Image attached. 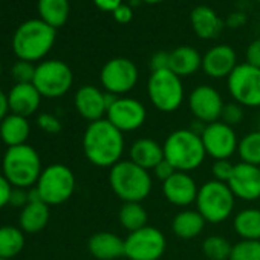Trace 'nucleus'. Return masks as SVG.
<instances>
[{
    "label": "nucleus",
    "instance_id": "1",
    "mask_svg": "<svg viewBox=\"0 0 260 260\" xmlns=\"http://www.w3.org/2000/svg\"><path fill=\"white\" fill-rule=\"evenodd\" d=\"M83 150L87 161L96 167H113L121 161L124 152L122 132L106 118L87 125L83 135Z\"/></svg>",
    "mask_w": 260,
    "mask_h": 260
},
{
    "label": "nucleus",
    "instance_id": "2",
    "mask_svg": "<svg viewBox=\"0 0 260 260\" xmlns=\"http://www.w3.org/2000/svg\"><path fill=\"white\" fill-rule=\"evenodd\" d=\"M164 159L169 161L176 172H193L202 166L207 152L201 135L190 128H179L172 132L164 143Z\"/></svg>",
    "mask_w": 260,
    "mask_h": 260
},
{
    "label": "nucleus",
    "instance_id": "3",
    "mask_svg": "<svg viewBox=\"0 0 260 260\" xmlns=\"http://www.w3.org/2000/svg\"><path fill=\"white\" fill-rule=\"evenodd\" d=\"M109 184L112 191L124 202H143L153 187L149 170L130 159L119 161L110 169Z\"/></svg>",
    "mask_w": 260,
    "mask_h": 260
},
{
    "label": "nucleus",
    "instance_id": "4",
    "mask_svg": "<svg viewBox=\"0 0 260 260\" xmlns=\"http://www.w3.org/2000/svg\"><path fill=\"white\" fill-rule=\"evenodd\" d=\"M55 37V28L49 26L43 20H26L17 28L13 37L14 54L23 61H39L52 49Z\"/></svg>",
    "mask_w": 260,
    "mask_h": 260
},
{
    "label": "nucleus",
    "instance_id": "5",
    "mask_svg": "<svg viewBox=\"0 0 260 260\" xmlns=\"http://www.w3.org/2000/svg\"><path fill=\"white\" fill-rule=\"evenodd\" d=\"M42 159L28 144L8 147L2 159V173L14 188H28L37 184L42 175Z\"/></svg>",
    "mask_w": 260,
    "mask_h": 260
},
{
    "label": "nucleus",
    "instance_id": "6",
    "mask_svg": "<svg viewBox=\"0 0 260 260\" xmlns=\"http://www.w3.org/2000/svg\"><path fill=\"white\" fill-rule=\"evenodd\" d=\"M234 194L228 184L219 181H208L201 185L196 198L198 211L210 223H220L226 220L234 210Z\"/></svg>",
    "mask_w": 260,
    "mask_h": 260
},
{
    "label": "nucleus",
    "instance_id": "7",
    "mask_svg": "<svg viewBox=\"0 0 260 260\" xmlns=\"http://www.w3.org/2000/svg\"><path fill=\"white\" fill-rule=\"evenodd\" d=\"M36 188L48 205H60L71 199L75 191V176L63 164H52L43 169Z\"/></svg>",
    "mask_w": 260,
    "mask_h": 260
},
{
    "label": "nucleus",
    "instance_id": "8",
    "mask_svg": "<svg viewBox=\"0 0 260 260\" xmlns=\"http://www.w3.org/2000/svg\"><path fill=\"white\" fill-rule=\"evenodd\" d=\"M147 93L152 104L166 113L175 112L184 101V86L181 77L170 69L152 72L147 83Z\"/></svg>",
    "mask_w": 260,
    "mask_h": 260
},
{
    "label": "nucleus",
    "instance_id": "9",
    "mask_svg": "<svg viewBox=\"0 0 260 260\" xmlns=\"http://www.w3.org/2000/svg\"><path fill=\"white\" fill-rule=\"evenodd\" d=\"M74 83L71 68L60 60H48L36 66V75L32 84L37 87L42 96L58 98L69 92Z\"/></svg>",
    "mask_w": 260,
    "mask_h": 260
},
{
    "label": "nucleus",
    "instance_id": "10",
    "mask_svg": "<svg viewBox=\"0 0 260 260\" xmlns=\"http://www.w3.org/2000/svg\"><path fill=\"white\" fill-rule=\"evenodd\" d=\"M167 248L166 236L155 226L128 233L124 240V255L128 260H159Z\"/></svg>",
    "mask_w": 260,
    "mask_h": 260
},
{
    "label": "nucleus",
    "instance_id": "11",
    "mask_svg": "<svg viewBox=\"0 0 260 260\" xmlns=\"http://www.w3.org/2000/svg\"><path fill=\"white\" fill-rule=\"evenodd\" d=\"M228 90L236 103L260 107V69L248 63L237 64L228 77Z\"/></svg>",
    "mask_w": 260,
    "mask_h": 260
},
{
    "label": "nucleus",
    "instance_id": "12",
    "mask_svg": "<svg viewBox=\"0 0 260 260\" xmlns=\"http://www.w3.org/2000/svg\"><path fill=\"white\" fill-rule=\"evenodd\" d=\"M100 80L106 92L113 95H122L132 90L138 83V68L128 58L109 60L100 74Z\"/></svg>",
    "mask_w": 260,
    "mask_h": 260
},
{
    "label": "nucleus",
    "instance_id": "13",
    "mask_svg": "<svg viewBox=\"0 0 260 260\" xmlns=\"http://www.w3.org/2000/svg\"><path fill=\"white\" fill-rule=\"evenodd\" d=\"M201 138L207 155L214 158L216 161L230 159L239 147L234 127H230L222 121L207 124Z\"/></svg>",
    "mask_w": 260,
    "mask_h": 260
},
{
    "label": "nucleus",
    "instance_id": "14",
    "mask_svg": "<svg viewBox=\"0 0 260 260\" xmlns=\"http://www.w3.org/2000/svg\"><path fill=\"white\" fill-rule=\"evenodd\" d=\"M147 118V110L143 103L135 98H116V101L107 109L106 119L110 121L119 132H134L143 127Z\"/></svg>",
    "mask_w": 260,
    "mask_h": 260
},
{
    "label": "nucleus",
    "instance_id": "15",
    "mask_svg": "<svg viewBox=\"0 0 260 260\" xmlns=\"http://www.w3.org/2000/svg\"><path fill=\"white\" fill-rule=\"evenodd\" d=\"M223 101L220 93L207 84L198 86L193 89V92L188 96V107L194 116V119L204 122V124H211L220 119L222 110H223Z\"/></svg>",
    "mask_w": 260,
    "mask_h": 260
},
{
    "label": "nucleus",
    "instance_id": "16",
    "mask_svg": "<svg viewBox=\"0 0 260 260\" xmlns=\"http://www.w3.org/2000/svg\"><path fill=\"white\" fill-rule=\"evenodd\" d=\"M228 187L234 198L242 201L252 202L260 199V167L245 162L236 164Z\"/></svg>",
    "mask_w": 260,
    "mask_h": 260
},
{
    "label": "nucleus",
    "instance_id": "17",
    "mask_svg": "<svg viewBox=\"0 0 260 260\" xmlns=\"http://www.w3.org/2000/svg\"><path fill=\"white\" fill-rule=\"evenodd\" d=\"M198 191L199 188L196 181L184 172H176L162 184V193L166 199L176 207H188L196 202Z\"/></svg>",
    "mask_w": 260,
    "mask_h": 260
},
{
    "label": "nucleus",
    "instance_id": "18",
    "mask_svg": "<svg viewBox=\"0 0 260 260\" xmlns=\"http://www.w3.org/2000/svg\"><path fill=\"white\" fill-rule=\"evenodd\" d=\"M237 66V57L231 46L217 45L202 57V69L211 78L230 77Z\"/></svg>",
    "mask_w": 260,
    "mask_h": 260
},
{
    "label": "nucleus",
    "instance_id": "19",
    "mask_svg": "<svg viewBox=\"0 0 260 260\" xmlns=\"http://www.w3.org/2000/svg\"><path fill=\"white\" fill-rule=\"evenodd\" d=\"M42 95L32 83H16L8 93V107L11 113L28 118L40 107Z\"/></svg>",
    "mask_w": 260,
    "mask_h": 260
},
{
    "label": "nucleus",
    "instance_id": "20",
    "mask_svg": "<svg viewBox=\"0 0 260 260\" xmlns=\"http://www.w3.org/2000/svg\"><path fill=\"white\" fill-rule=\"evenodd\" d=\"M75 107L77 112L89 122L103 119V116L107 113L104 92L95 86L80 87L75 93Z\"/></svg>",
    "mask_w": 260,
    "mask_h": 260
},
{
    "label": "nucleus",
    "instance_id": "21",
    "mask_svg": "<svg viewBox=\"0 0 260 260\" xmlns=\"http://www.w3.org/2000/svg\"><path fill=\"white\" fill-rule=\"evenodd\" d=\"M87 249L96 260H116L124 255V240L113 233L100 231L90 236Z\"/></svg>",
    "mask_w": 260,
    "mask_h": 260
},
{
    "label": "nucleus",
    "instance_id": "22",
    "mask_svg": "<svg viewBox=\"0 0 260 260\" xmlns=\"http://www.w3.org/2000/svg\"><path fill=\"white\" fill-rule=\"evenodd\" d=\"M162 159L164 147L152 138H140L130 147V161L146 170H153Z\"/></svg>",
    "mask_w": 260,
    "mask_h": 260
},
{
    "label": "nucleus",
    "instance_id": "23",
    "mask_svg": "<svg viewBox=\"0 0 260 260\" xmlns=\"http://www.w3.org/2000/svg\"><path fill=\"white\" fill-rule=\"evenodd\" d=\"M31 127L29 121L25 116L8 113L2 122H0V138L8 147H17L26 144V140L29 137Z\"/></svg>",
    "mask_w": 260,
    "mask_h": 260
},
{
    "label": "nucleus",
    "instance_id": "24",
    "mask_svg": "<svg viewBox=\"0 0 260 260\" xmlns=\"http://www.w3.org/2000/svg\"><path fill=\"white\" fill-rule=\"evenodd\" d=\"M191 26L198 37L207 40L214 39L220 34L223 22L210 7L201 5L191 11Z\"/></svg>",
    "mask_w": 260,
    "mask_h": 260
},
{
    "label": "nucleus",
    "instance_id": "25",
    "mask_svg": "<svg viewBox=\"0 0 260 260\" xmlns=\"http://www.w3.org/2000/svg\"><path fill=\"white\" fill-rule=\"evenodd\" d=\"M202 68L201 54L191 46H179L170 52V71L178 77L193 75Z\"/></svg>",
    "mask_w": 260,
    "mask_h": 260
},
{
    "label": "nucleus",
    "instance_id": "26",
    "mask_svg": "<svg viewBox=\"0 0 260 260\" xmlns=\"http://www.w3.org/2000/svg\"><path fill=\"white\" fill-rule=\"evenodd\" d=\"M49 222V205L39 201V202H28L20 213L19 223L20 230L29 234H36L42 231Z\"/></svg>",
    "mask_w": 260,
    "mask_h": 260
},
{
    "label": "nucleus",
    "instance_id": "27",
    "mask_svg": "<svg viewBox=\"0 0 260 260\" xmlns=\"http://www.w3.org/2000/svg\"><path fill=\"white\" fill-rule=\"evenodd\" d=\"M204 226H205V219L201 216L199 211H193V210H184L178 213L172 222V230L175 236L184 240L198 237L204 231Z\"/></svg>",
    "mask_w": 260,
    "mask_h": 260
},
{
    "label": "nucleus",
    "instance_id": "28",
    "mask_svg": "<svg viewBox=\"0 0 260 260\" xmlns=\"http://www.w3.org/2000/svg\"><path fill=\"white\" fill-rule=\"evenodd\" d=\"M40 20L52 28H60L69 17V0H39Z\"/></svg>",
    "mask_w": 260,
    "mask_h": 260
},
{
    "label": "nucleus",
    "instance_id": "29",
    "mask_svg": "<svg viewBox=\"0 0 260 260\" xmlns=\"http://www.w3.org/2000/svg\"><path fill=\"white\" fill-rule=\"evenodd\" d=\"M234 230L242 240H260V210L246 208L236 214Z\"/></svg>",
    "mask_w": 260,
    "mask_h": 260
},
{
    "label": "nucleus",
    "instance_id": "30",
    "mask_svg": "<svg viewBox=\"0 0 260 260\" xmlns=\"http://www.w3.org/2000/svg\"><path fill=\"white\" fill-rule=\"evenodd\" d=\"M147 211L141 205V202H124L118 213V220L121 226L128 233H134L147 226Z\"/></svg>",
    "mask_w": 260,
    "mask_h": 260
},
{
    "label": "nucleus",
    "instance_id": "31",
    "mask_svg": "<svg viewBox=\"0 0 260 260\" xmlns=\"http://www.w3.org/2000/svg\"><path fill=\"white\" fill-rule=\"evenodd\" d=\"M25 246L23 231L17 226H0V258L11 260L22 252Z\"/></svg>",
    "mask_w": 260,
    "mask_h": 260
},
{
    "label": "nucleus",
    "instance_id": "32",
    "mask_svg": "<svg viewBox=\"0 0 260 260\" xmlns=\"http://www.w3.org/2000/svg\"><path fill=\"white\" fill-rule=\"evenodd\" d=\"M237 153L242 162L260 167V130L246 134L239 141Z\"/></svg>",
    "mask_w": 260,
    "mask_h": 260
},
{
    "label": "nucleus",
    "instance_id": "33",
    "mask_svg": "<svg viewBox=\"0 0 260 260\" xmlns=\"http://www.w3.org/2000/svg\"><path fill=\"white\" fill-rule=\"evenodd\" d=\"M233 245L222 236H208L202 243L207 260H230Z\"/></svg>",
    "mask_w": 260,
    "mask_h": 260
},
{
    "label": "nucleus",
    "instance_id": "34",
    "mask_svg": "<svg viewBox=\"0 0 260 260\" xmlns=\"http://www.w3.org/2000/svg\"><path fill=\"white\" fill-rule=\"evenodd\" d=\"M230 260H260V240H240L234 243Z\"/></svg>",
    "mask_w": 260,
    "mask_h": 260
},
{
    "label": "nucleus",
    "instance_id": "35",
    "mask_svg": "<svg viewBox=\"0 0 260 260\" xmlns=\"http://www.w3.org/2000/svg\"><path fill=\"white\" fill-rule=\"evenodd\" d=\"M220 119H222V122H225L230 127H234V125L240 124L242 119H243V106H240L236 101L225 104Z\"/></svg>",
    "mask_w": 260,
    "mask_h": 260
},
{
    "label": "nucleus",
    "instance_id": "36",
    "mask_svg": "<svg viewBox=\"0 0 260 260\" xmlns=\"http://www.w3.org/2000/svg\"><path fill=\"white\" fill-rule=\"evenodd\" d=\"M36 75V66L29 61L19 60L13 66V77L17 83H32Z\"/></svg>",
    "mask_w": 260,
    "mask_h": 260
},
{
    "label": "nucleus",
    "instance_id": "37",
    "mask_svg": "<svg viewBox=\"0 0 260 260\" xmlns=\"http://www.w3.org/2000/svg\"><path fill=\"white\" fill-rule=\"evenodd\" d=\"M233 170H234V164H231L228 159H219L211 167V173L214 176V181L225 182V184H228V181L233 175Z\"/></svg>",
    "mask_w": 260,
    "mask_h": 260
},
{
    "label": "nucleus",
    "instance_id": "38",
    "mask_svg": "<svg viewBox=\"0 0 260 260\" xmlns=\"http://www.w3.org/2000/svg\"><path fill=\"white\" fill-rule=\"evenodd\" d=\"M37 124L42 130H45V132H48V134H58L61 130L60 119L51 113H42L37 118Z\"/></svg>",
    "mask_w": 260,
    "mask_h": 260
},
{
    "label": "nucleus",
    "instance_id": "39",
    "mask_svg": "<svg viewBox=\"0 0 260 260\" xmlns=\"http://www.w3.org/2000/svg\"><path fill=\"white\" fill-rule=\"evenodd\" d=\"M150 66H152V72L170 69V52H166V51L156 52L150 60Z\"/></svg>",
    "mask_w": 260,
    "mask_h": 260
},
{
    "label": "nucleus",
    "instance_id": "40",
    "mask_svg": "<svg viewBox=\"0 0 260 260\" xmlns=\"http://www.w3.org/2000/svg\"><path fill=\"white\" fill-rule=\"evenodd\" d=\"M13 188H14V187L10 184L8 179L4 176V173H0V208H4L5 205L10 204Z\"/></svg>",
    "mask_w": 260,
    "mask_h": 260
},
{
    "label": "nucleus",
    "instance_id": "41",
    "mask_svg": "<svg viewBox=\"0 0 260 260\" xmlns=\"http://www.w3.org/2000/svg\"><path fill=\"white\" fill-rule=\"evenodd\" d=\"M246 63L260 69V39L254 40L246 49Z\"/></svg>",
    "mask_w": 260,
    "mask_h": 260
},
{
    "label": "nucleus",
    "instance_id": "42",
    "mask_svg": "<svg viewBox=\"0 0 260 260\" xmlns=\"http://www.w3.org/2000/svg\"><path fill=\"white\" fill-rule=\"evenodd\" d=\"M153 173H155V176H156L158 179H161L162 182H166L169 178H172V176L176 173V170H175V167H173L169 161L162 159V161L153 169Z\"/></svg>",
    "mask_w": 260,
    "mask_h": 260
},
{
    "label": "nucleus",
    "instance_id": "43",
    "mask_svg": "<svg viewBox=\"0 0 260 260\" xmlns=\"http://www.w3.org/2000/svg\"><path fill=\"white\" fill-rule=\"evenodd\" d=\"M112 14H113V17H115V20H116L118 23H122V25L128 23L130 20L134 19V10H132V7H130V5H125V4L119 5Z\"/></svg>",
    "mask_w": 260,
    "mask_h": 260
},
{
    "label": "nucleus",
    "instance_id": "44",
    "mask_svg": "<svg viewBox=\"0 0 260 260\" xmlns=\"http://www.w3.org/2000/svg\"><path fill=\"white\" fill-rule=\"evenodd\" d=\"M10 204L14 205V207H22L23 208L28 204V193L23 188H13Z\"/></svg>",
    "mask_w": 260,
    "mask_h": 260
},
{
    "label": "nucleus",
    "instance_id": "45",
    "mask_svg": "<svg viewBox=\"0 0 260 260\" xmlns=\"http://www.w3.org/2000/svg\"><path fill=\"white\" fill-rule=\"evenodd\" d=\"M96 8L106 13H113L119 5H122V0H93Z\"/></svg>",
    "mask_w": 260,
    "mask_h": 260
},
{
    "label": "nucleus",
    "instance_id": "46",
    "mask_svg": "<svg viewBox=\"0 0 260 260\" xmlns=\"http://www.w3.org/2000/svg\"><path fill=\"white\" fill-rule=\"evenodd\" d=\"M8 95L4 92V90H0V122H2V119L8 115Z\"/></svg>",
    "mask_w": 260,
    "mask_h": 260
},
{
    "label": "nucleus",
    "instance_id": "47",
    "mask_svg": "<svg viewBox=\"0 0 260 260\" xmlns=\"http://www.w3.org/2000/svg\"><path fill=\"white\" fill-rule=\"evenodd\" d=\"M243 22H245V16H243V14H234V16L230 17V22H228V23H230L231 26H233V25L237 26V25H242Z\"/></svg>",
    "mask_w": 260,
    "mask_h": 260
},
{
    "label": "nucleus",
    "instance_id": "48",
    "mask_svg": "<svg viewBox=\"0 0 260 260\" xmlns=\"http://www.w3.org/2000/svg\"><path fill=\"white\" fill-rule=\"evenodd\" d=\"M143 2H147V4H159L162 0H143Z\"/></svg>",
    "mask_w": 260,
    "mask_h": 260
},
{
    "label": "nucleus",
    "instance_id": "49",
    "mask_svg": "<svg viewBox=\"0 0 260 260\" xmlns=\"http://www.w3.org/2000/svg\"><path fill=\"white\" fill-rule=\"evenodd\" d=\"M0 74H2V63H0Z\"/></svg>",
    "mask_w": 260,
    "mask_h": 260
},
{
    "label": "nucleus",
    "instance_id": "50",
    "mask_svg": "<svg viewBox=\"0 0 260 260\" xmlns=\"http://www.w3.org/2000/svg\"><path fill=\"white\" fill-rule=\"evenodd\" d=\"M0 260H7V258H0Z\"/></svg>",
    "mask_w": 260,
    "mask_h": 260
},
{
    "label": "nucleus",
    "instance_id": "51",
    "mask_svg": "<svg viewBox=\"0 0 260 260\" xmlns=\"http://www.w3.org/2000/svg\"><path fill=\"white\" fill-rule=\"evenodd\" d=\"M258 2H260V0H258Z\"/></svg>",
    "mask_w": 260,
    "mask_h": 260
}]
</instances>
